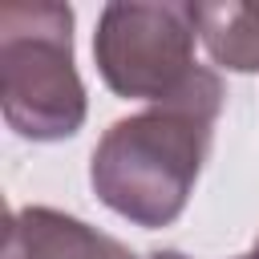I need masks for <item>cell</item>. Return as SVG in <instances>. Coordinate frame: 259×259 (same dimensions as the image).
Segmentation results:
<instances>
[{"label": "cell", "instance_id": "3", "mask_svg": "<svg viewBox=\"0 0 259 259\" xmlns=\"http://www.w3.org/2000/svg\"><path fill=\"white\" fill-rule=\"evenodd\" d=\"M194 8L117 0L105 4L93 32V61L109 93L125 101H170L194 85L202 65L194 61Z\"/></svg>", "mask_w": 259, "mask_h": 259}, {"label": "cell", "instance_id": "8", "mask_svg": "<svg viewBox=\"0 0 259 259\" xmlns=\"http://www.w3.org/2000/svg\"><path fill=\"white\" fill-rule=\"evenodd\" d=\"M235 259H243V255H235Z\"/></svg>", "mask_w": 259, "mask_h": 259}, {"label": "cell", "instance_id": "2", "mask_svg": "<svg viewBox=\"0 0 259 259\" xmlns=\"http://www.w3.org/2000/svg\"><path fill=\"white\" fill-rule=\"evenodd\" d=\"M85 85L73 61L69 4L0 8V113L28 142H65L85 125Z\"/></svg>", "mask_w": 259, "mask_h": 259}, {"label": "cell", "instance_id": "5", "mask_svg": "<svg viewBox=\"0 0 259 259\" xmlns=\"http://www.w3.org/2000/svg\"><path fill=\"white\" fill-rule=\"evenodd\" d=\"M198 40L206 45L210 61L231 73H259V4L247 0H214L190 4Z\"/></svg>", "mask_w": 259, "mask_h": 259}, {"label": "cell", "instance_id": "4", "mask_svg": "<svg viewBox=\"0 0 259 259\" xmlns=\"http://www.w3.org/2000/svg\"><path fill=\"white\" fill-rule=\"evenodd\" d=\"M4 259H138L121 239L53 206H16L8 214Z\"/></svg>", "mask_w": 259, "mask_h": 259}, {"label": "cell", "instance_id": "1", "mask_svg": "<svg viewBox=\"0 0 259 259\" xmlns=\"http://www.w3.org/2000/svg\"><path fill=\"white\" fill-rule=\"evenodd\" d=\"M223 81L202 65L194 85L142 113L117 117L89 158L93 194L134 227H170L202 174L223 113Z\"/></svg>", "mask_w": 259, "mask_h": 259}, {"label": "cell", "instance_id": "7", "mask_svg": "<svg viewBox=\"0 0 259 259\" xmlns=\"http://www.w3.org/2000/svg\"><path fill=\"white\" fill-rule=\"evenodd\" d=\"M243 259H259V235H255V247H251V251H247Z\"/></svg>", "mask_w": 259, "mask_h": 259}, {"label": "cell", "instance_id": "6", "mask_svg": "<svg viewBox=\"0 0 259 259\" xmlns=\"http://www.w3.org/2000/svg\"><path fill=\"white\" fill-rule=\"evenodd\" d=\"M146 259H190V255H182V251H154V255H146Z\"/></svg>", "mask_w": 259, "mask_h": 259}]
</instances>
